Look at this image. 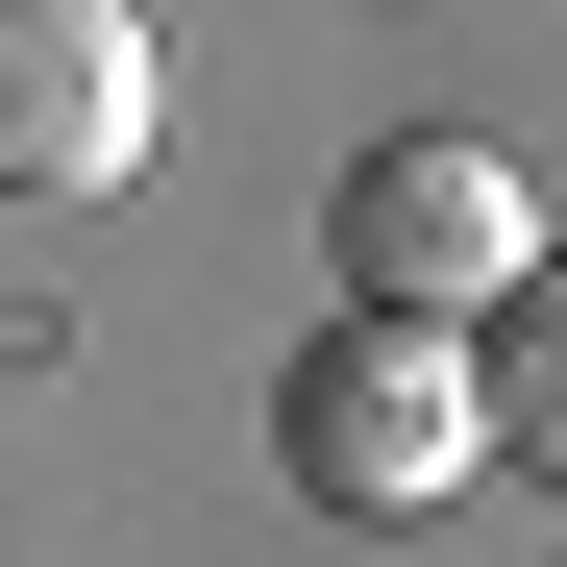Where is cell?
<instances>
[{"mask_svg":"<svg viewBox=\"0 0 567 567\" xmlns=\"http://www.w3.org/2000/svg\"><path fill=\"white\" fill-rule=\"evenodd\" d=\"M271 468H297L321 518H444L468 468H494V370H468V321H297V370H271Z\"/></svg>","mask_w":567,"mask_h":567,"instance_id":"obj_1","label":"cell"},{"mask_svg":"<svg viewBox=\"0 0 567 567\" xmlns=\"http://www.w3.org/2000/svg\"><path fill=\"white\" fill-rule=\"evenodd\" d=\"M321 247H346V297H370V321H494L518 271H543V198H518L468 124H395V148H346Z\"/></svg>","mask_w":567,"mask_h":567,"instance_id":"obj_2","label":"cell"},{"mask_svg":"<svg viewBox=\"0 0 567 567\" xmlns=\"http://www.w3.org/2000/svg\"><path fill=\"white\" fill-rule=\"evenodd\" d=\"M173 74L124 0H0V198H100V173H148Z\"/></svg>","mask_w":567,"mask_h":567,"instance_id":"obj_3","label":"cell"},{"mask_svg":"<svg viewBox=\"0 0 567 567\" xmlns=\"http://www.w3.org/2000/svg\"><path fill=\"white\" fill-rule=\"evenodd\" d=\"M468 370H494V444H518V468H567V247L468 321Z\"/></svg>","mask_w":567,"mask_h":567,"instance_id":"obj_4","label":"cell"}]
</instances>
